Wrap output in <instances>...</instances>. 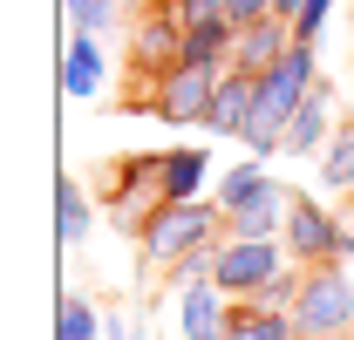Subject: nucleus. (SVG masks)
<instances>
[{
	"instance_id": "nucleus-15",
	"label": "nucleus",
	"mask_w": 354,
	"mask_h": 340,
	"mask_svg": "<svg viewBox=\"0 0 354 340\" xmlns=\"http://www.w3.org/2000/svg\"><path fill=\"white\" fill-rule=\"evenodd\" d=\"M225 340H300V327H293V313H279V306L232 299V327H225Z\"/></svg>"
},
{
	"instance_id": "nucleus-23",
	"label": "nucleus",
	"mask_w": 354,
	"mask_h": 340,
	"mask_svg": "<svg viewBox=\"0 0 354 340\" xmlns=\"http://www.w3.org/2000/svg\"><path fill=\"white\" fill-rule=\"evenodd\" d=\"M177 14H184V28L191 21H225V0H171Z\"/></svg>"
},
{
	"instance_id": "nucleus-13",
	"label": "nucleus",
	"mask_w": 354,
	"mask_h": 340,
	"mask_svg": "<svg viewBox=\"0 0 354 340\" xmlns=\"http://www.w3.org/2000/svg\"><path fill=\"white\" fill-rule=\"evenodd\" d=\"M232 48H239V28H232V21H191V28H184V48H177V62L232 68Z\"/></svg>"
},
{
	"instance_id": "nucleus-10",
	"label": "nucleus",
	"mask_w": 354,
	"mask_h": 340,
	"mask_svg": "<svg viewBox=\"0 0 354 340\" xmlns=\"http://www.w3.org/2000/svg\"><path fill=\"white\" fill-rule=\"evenodd\" d=\"M300 41L293 35V21L286 14H266V21H252V28H239V48H232V68H245V75H266L286 48Z\"/></svg>"
},
{
	"instance_id": "nucleus-14",
	"label": "nucleus",
	"mask_w": 354,
	"mask_h": 340,
	"mask_svg": "<svg viewBox=\"0 0 354 340\" xmlns=\"http://www.w3.org/2000/svg\"><path fill=\"white\" fill-rule=\"evenodd\" d=\"M205 177H212V157H205V150H191V143L157 157V191H164V198H198V191H205Z\"/></svg>"
},
{
	"instance_id": "nucleus-17",
	"label": "nucleus",
	"mask_w": 354,
	"mask_h": 340,
	"mask_svg": "<svg viewBox=\"0 0 354 340\" xmlns=\"http://www.w3.org/2000/svg\"><path fill=\"white\" fill-rule=\"evenodd\" d=\"M320 177H327V191H354V123L327 136V150H320Z\"/></svg>"
},
{
	"instance_id": "nucleus-6",
	"label": "nucleus",
	"mask_w": 354,
	"mask_h": 340,
	"mask_svg": "<svg viewBox=\"0 0 354 340\" xmlns=\"http://www.w3.org/2000/svg\"><path fill=\"white\" fill-rule=\"evenodd\" d=\"M218 75L225 68H205V62H177V68H164V75H157V102H150V109H157V116H164V123H205V116H212V95H218Z\"/></svg>"
},
{
	"instance_id": "nucleus-9",
	"label": "nucleus",
	"mask_w": 354,
	"mask_h": 340,
	"mask_svg": "<svg viewBox=\"0 0 354 340\" xmlns=\"http://www.w3.org/2000/svg\"><path fill=\"white\" fill-rule=\"evenodd\" d=\"M327 136H334V88L313 82V95L293 109V123H286V136H279V150H286V157H320Z\"/></svg>"
},
{
	"instance_id": "nucleus-12",
	"label": "nucleus",
	"mask_w": 354,
	"mask_h": 340,
	"mask_svg": "<svg viewBox=\"0 0 354 340\" xmlns=\"http://www.w3.org/2000/svg\"><path fill=\"white\" fill-rule=\"evenodd\" d=\"M102 75H109V62H102V35H75V41H68V62H62V88H68L75 102H88V95L102 88Z\"/></svg>"
},
{
	"instance_id": "nucleus-20",
	"label": "nucleus",
	"mask_w": 354,
	"mask_h": 340,
	"mask_svg": "<svg viewBox=\"0 0 354 340\" xmlns=\"http://www.w3.org/2000/svg\"><path fill=\"white\" fill-rule=\"evenodd\" d=\"M68 21H75V35H109L116 28V0H68Z\"/></svg>"
},
{
	"instance_id": "nucleus-24",
	"label": "nucleus",
	"mask_w": 354,
	"mask_h": 340,
	"mask_svg": "<svg viewBox=\"0 0 354 340\" xmlns=\"http://www.w3.org/2000/svg\"><path fill=\"white\" fill-rule=\"evenodd\" d=\"M272 14H286V21H300V0H272Z\"/></svg>"
},
{
	"instance_id": "nucleus-4",
	"label": "nucleus",
	"mask_w": 354,
	"mask_h": 340,
	"mask_svg": "<svg viewBox=\"0 0 354 340\" xmlns=\"http://www.w3.org/2000/svg\"><path fill=\"white\" fill-rule=\"evenodd\" d=\"M279 265H293L286 238H245V232H225L218 252H212V286L232 293V299H252Z\"/></svg>"
},
{
	"instance_id": "nucleus-22",
	"label": "nucleus",
	"mask_w": 354,
	"mask_h": 340,
	"mask_svg": "<svg viewBox=\"0 0 354 340\" xmlns=\"http://www.w3.org/2000/svg\"><path fill=\"white\" fill-rule=\"evenodd\" d=\"M266 14H272V0H225V21H232V28H252Z\"/></svg>"
},
{
	"instance_id": "nucleus-7",
	"label": "nucleus",
	"mask_w": 354,
	"mask_h": 340,
	"mask_svg": "<svg viewBox=\"0 0 354 340\" xmlns=\"http://www.w3.org/2000/svg\"><path fill=\"white\" fill-rule=\"evenodd\" d=\"M177 48H184V14H177L171 0H164V7H150V14L136 21L130 55H136V68L164 75V68H177Z\"/></svg>"
},
{
	"instance_id": "nucleus-18",
	"label": "nucleus",
	"mask_w": 354,
	"mask_h": 340,
	"mask_svg": "<svg viewBox=\"0 0 354 340\" xmlns=\"http://www.w3.org/2000/svg\"><path fill=\"white\" fill-rule=\"evenodd\" d=\"M300 279H307V265L293 258V265H279L272 279H266L259 293H252V306H279V313H293V299H300Z\"/></svg>"
},
{
	"instance_id": "nucleus-8",
	"label": "nucleus",
	"mask_w": 354,
	"mask_h": 340,
	"mask_svg": "<svg viewBox=\"0 0 354 340\" xmlns=\"http://www.w3.org/2000/svg\"><path fill=\"white\" fill-rule=\"evenodd\" d=\"M225 327H232V293H218L212 279L177 293V334L184 340H225Z\"/></svg>"
},
{
	"instance_id": "nucleus-5",
	"label": "nucleus",
	"mask_w": 354,
	"mask_h": 340,
	"mask_svg": "<svg viewBox=\"0 0 354 340\" xmlns=\"http://www.w3.org/2000/svg\"><path fill=\"white\" fill-rule=\"evenodd\" d=\"M286 252L300 258V265H327V258H354V232L341 218L327 211L320 198H293V211H286Z\"/></svg>"
},
{
	"instance_id": "nucleus-16",
	"label": "nucleus",
	"mask_w": 354,
	"mask_h": 340,
	"mask_svg": "<svg viewBox=\"0 0 354 340\" xmlns=\"http://www.w3.org/2000/svg\"><path fill=\"white\" fill-rule=\"evenodd\" d=\"M88 225H95V211H88V191L68 177V184L55 191V245H62V252H75V245L88 238Z\"/></svg>"
},
{
	"instance_id": "nucleus-2",
	"label": "nucleus",
	"mask_w": 354,
	"mask_h": 340,
	"mask_svg": "<svg viewBox=\"0 0 354 340\" xmlns=\"http://www.w3.org/2000/svg\"><path fill=\"white\" fill-rule=\"evenodd\" d=\"M136 238H143V258H150L157 272H171L184 252L225 238V211H218V198H212V205H205V198H164V205L143 211Z\"/></svg>"
},
{
	"instance_id": "nucleus-1",
	"label": "nucleus",
	"mask_w": 354,
	"mask_h": 340,
	"mask_svg": "<svg viewBox=\"0 0 354 340\" xmlns=\"http://www.w3.org/2000/svg\"><path fill=\"white\" fill-rule=\"evenodd\" d=\"M313 82H320L313 41H293L259 75V102H252V116H245V150H252V157H279V136H286V123H293V109L313 95Z\"/></svg>"
},
{
	"instance_id": "nucleus-19",
	"label": "nucleus",
	"mask_w": 354,
	"mask_h": 340,
	"mask_svg": "<svg viewBox=\"0 0 354 340\" xmlns=\"http://www.w3.org/2000/svg\"><path fill=\"white\" fill-rule=\"evenodd\" d=\"M55 340H95V306L82 293H68L55 306Z\"/></svg>"
},
{
	"instance_id": "nucleus-3",
	"label": "nucleus",
	"mask_w": 354,
	"mask_h": 340,
	"mask_svg": "<svg viewBox=\"0 0 354 340\" xmlns=\"http://www.w3.org/2000/svg\"><path fill=\"white\" fill-rule=\"evenodd\" d=\"M293 327H300V340H348L354 334V272H348V258L307 265L300 299H293Z\"/></svg>"
},
{
	"instance_id": "nucleus-11",
	"label": "nucleus",
	"mask_w": 354,
	"mask_h": 340,
	"mask_svg": "<svg viewBox=\"0 0 354 340\" xmlns=\"http://www.w3.org/2000/svg\"><path fill=\"white\" fill-rule=\"evenodd\" d=\"M252 102H259V75H245V68H225V75H218V95H212V116H205V129H218V136H245Z\"/></svg>"
},
{
	"instance_id": "nucleus-21",
	"label": "nucleus",
	"mask_w": 354,
	"mask_h": 340,
	"mask_svg": "<svg viewBox=\"0 0 354 340\" xmlns=\"http://www.w3.org/2000/svg\"><path fill=\"white\" fill-rule=\"evenodd\" d=\"M327 14H334V0H300V21H293V35H300V41H313V35L327 28Z\"/></svg>"
}]
</instances>
